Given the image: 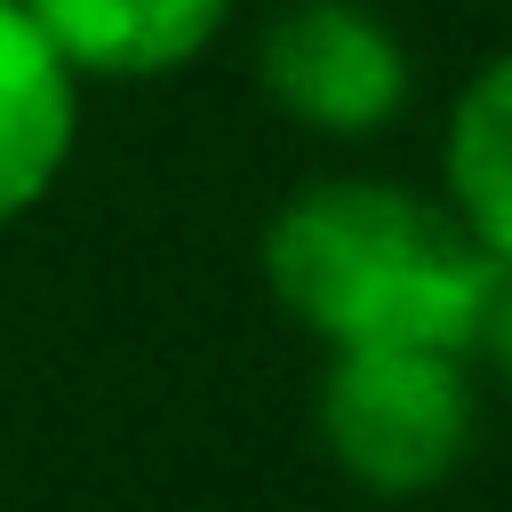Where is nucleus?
<instances>
[{
	"label": "nucleus",
	"mask_w": 512,
	"mask_h": 512,
	"mask_svg": "<svg viewBox=\"0 0 512 512\" xmlns=\"http://www.w3.org/2000/svg\"><path fill=\"white\" fill-rule=\"evenodd\" d=\"M264 288L328 352H448L472 360L504 264L464 224L392 176H320L264 224Z\"/></svg>",
	"instance_id": "1"
},
{
	"label": "nucleus",
	"mask_w": 512,
	"mask_h": 512,
	"mask_svg": "<svg viewBox=\"0 0 512 512\" xmlns=\"http://www.w3.org/2000/svg\"><path fill=\"white\" fill-rule=\"evenodd\" d=\"M312 424L352 488L432 496L480 440V384L448 352H328Z\"/></svg>",
	"instance_id": "2"
},
{
	"label": "nucleus",
	"mask_w": 512,
	"mask_h": 512,
	"mask_svg": "<svg viewBox=\"0 0 512 512\" xmlns=\"http://www.w3.org/2000/svg\"><path fill=\"white\" fill-rule=\"evenodd\" d=\"M256 80L312 136H376L408 112L416 56L368 0H288L256 40Z\"/></svg>",
	"instance_id": "3"
},
{
	"label": "nucleus",
	"mask_w": 512,
	"mask_h": 512,
	"mask_svg": "<svg viewBox=\"0 0 512 512\" xmlns=\"http://www.w3.org/2000/svg\"><path fill=\"white\" fill-rule=\"evenodd\" d=\"M72 80H160L184 72L232 16V0H24Z\"/></svg>",
	"instance_id": "4"
},
{
	"label": "nucleus",
	"mask_w": 512,
	"mask_h": 512,
	"mask_svg": "<svg viewBox=\"0 0 512 512\" xmlns=\"http://www.w3.org/2000/svg\"><path fill=\"white\" fill-rule=\"evenodd\" d=\"M80 136V80L40 40L24 0H0V224L48 200Z\"/></svg>",
	"instance_id": "5"
},
{
	"label": "nucleus",
	"mask_w": 512,
	"mask_h": 512,
	"mask_svg": "<svg viewBox=\"0 0 512 512\" xmlns=\"http://www.w3.org/2000/svg\"><path fill=\"white\" fill-rule=\"evenodd\" d=\"M440 176H448V216L464 224V240L512 264V48H496L456 88Z\"/></svg>",
	"instance_id": "6"
},
{
	"label": "nucleus",
	"mask_w": 512,
	"mask_h": 512,
	"mask_svg": "<svg viewBox=\"0 0 512 512\" xmlns=\"http://www.w3.org/2000/svg\"><path fill=\"white\" fill-rule=\"evenodd\" d=\"M472 360H488L496 384L512 392V264H504V280H496V304H488V328H480V352H472Z\"/></svg>",
	"instance_id": "7"
}]
</instances>
